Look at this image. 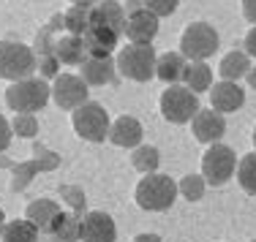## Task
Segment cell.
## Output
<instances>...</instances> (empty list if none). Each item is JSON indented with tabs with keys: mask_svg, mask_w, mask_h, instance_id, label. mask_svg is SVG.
<instances>
[{
	"mask_svg": "<svg viewBox=\"0 0 256 242\" xmlns=\"http://www.w3.org/2000/svg\"><path fill=\"white\" fill-rule=\"evenodd\" d=\"M134 242H164V240L158 237V234H136Z\"/></svg>",
	"mask_w": 256,
	"mask_h": 242,
	"instance_id": "35",
	"label": "cell"
},
{
	"mask_svg": "<svg viewBox=\"0 0 256 242\" xmlns=\"http://www.w3.org/2000/svg\"><path fill=\"white\" fill-rule=\"evenodd\" d=\"M186 65L188 63L180 52H166L156 60V76L166 84H178L182 79V74H186Z\"/></svg>",
	"mask_w": 256,
	"mask_h": 242,
	"instance_id": "20",
	"label": "cell"
},
{
	"mask_svg": "<svg viewBox=\"0 0 256 242\" xmlns=\"http://www.w3.org/2000/svg\"><path fill=\"white\" fill-rule=\"evenodd\" d=\"M139 8H144L142 0H128V14H134V11H139Z\"/></svg>",
	"mask_w": 256,
	"mask_h": 242,
	"instance_id": "37",
	"label": "cell"
},
{
	"mask_svg": "<svg viewBox=\"0 0 256 242\" xmlns=\"http://www.w3.org/2000/svg\"><path fill=\"white\" fill-rule=\"evenodd\" d=\"M242 104H246V90L237 82H216L210 87V106L216 112H237Z\"/></svg>",
	"mask_w": 256,
	"mask_h": 242,
	"instance_id": "14",
	"label": "cell"
},
{
	"mask_svg": "<svg viewBox=\"0 0 256 242\" xmlns=\"http://www.w3.org/2000/svg\"><path fill=\"white\" fill-rule=\"evenodd\" d=\"M11 136H14V128H11V123L0 114V153L11 144Z\"/></svg>",
	"mask_w": 256,
	"mask_h": 242,
	"instance_id": "31",
	"label": "cell"
},
{
	"mask_svg": "<svg viewBox=\"0 0 256 242\" xmlns=\"http://www.w3.org/2000/svg\"><path fill=\"white\" fill-rule=\"evenodd\" d=\"M242 46H246V54H248V57H256V25L248 30V35H246V41H242Z\"/></svg>",
	"mask_w": 256,
	"mask_h": 242,
	"instance_id": "33",
	"label": "cell"
},
{
	"mask_svg": "<svg viewBox=\"0 0 256 242\" xmlns=\"http://www.w3.org/2000/svg\"><path fill=\"white\" fill-rule=\"evenodd\" d=\"M11 128H14L16 136L33 139L38 134V120H36V114H16V117L11 120Z\"/></svg>",
	"mask_w": 256,
	"mask_h": 242,
	"instance_id": "29",
	"label": "cell"
},
{
	"mask_svg": "<svg viewBox=\"0 0 256 242\" xmlns=\"http://www.w3.org/2000/svg\"><path fill=\"white\" fill-rule=\"evenodd\" d=\"M79 226H82V218L71 215V213H60L58 221L52 223V232L58 242H76L79 240Z\"/></svg>",
	"mask_w": 256,
	"mask_h": 242,
	"instance_id": "24",
	"label": "cell"
},
{
	"mask_svg": "<svg viewBox=\"0 0 256 242\" xmlns=\"http://www.w3.org/2000/svg\"><path fill=\"white\" fill-rule=\"evenodd\" d=\"M248 71H251V57L246 52H237V49L224 54L221 65H218V74H221L224 82H240Z\"/></svg>",
	"mask_w": 256,
	"mask_h": 242,
	"instance_id": "21",
	"label": "cell"
},
{
	"mask_svg": "<svg viewBox=\"0 0 256 242\" xmlns=\"http://www.w3.org/2000/svg\"><path fill=\"white\" fill-rule=\"evenodd\" d=\"M114 71L118 65L112 57H84V63L79 65V76L88 87H101V84L114 82Z\"/></svg>",
	"mask_w": 256,
	"mask_h": 242,
	"instance_id": "16",
	"label": "cell"
},
{
	"mask_svg": "<svg viewBox=\"0 0 256 242\" xmlns=\"http://www.w3.org/2000/svg\"><path fill=\"white\" fill-rule=\"evenodd\" d=\"M63 25L68 27L71 35H79V38H82L84 30H88V25H90V8H79V5H71V8L63 14Z\"/></svg>",
	"mask_w": 256,
	"mask_h": 242,
	"instance_id": "27",
	"label": "cell"
},
{
	"mask_svg": "<svg viewBox=\"0 0 256 242\" xmlns=\"http://www.w3.org/2000/svg\"><path fill=\"white\" fill-rule=\"evenodd\" d=\"M36 71V54L16 41H0V79H30Z\"/></svg>",
	"mask_w": 256,
	"mask_h": 242,
	"instance_id": "6",
	"label": "cell"
},
{
	"mask_svg": "<svg viewBox=\"0 0 256 242\" xmlns=\"http://www.w3.org/2000/svg\"><path fill=\"white\" fill-rule=\"evenodd\" d=\"M182 82H186V87L191 90V93H210L212 87V71L207 63H188L186 65V74H182Z\"/></svg>",
	"mask_w": 256,
	"mask_h": 242,
	"instance_id": "23",
	"label": "cell"
},
{
	"mask_svg": "<svg viewBox=\"0 0 256 242\" xmlns=\"http://www.w3.org/2000/svg\"><path fill=\"white\" fill-rule=\"evenodd\" d=\"M246 79H248V84H251V87L256 90V68H251V71H248V74H246Z\"/></svg>",
	"mask_w": 256,
	"mask_h": 242,
	"instance_id": "38",
	"label": "cell"
},
{
	"mask_svg": "<svg viewBox=\"0 0 256 242\" xmlns=\"http://www.w3.org/2000/svg\"><path fill=\"white\" fill-rule=\"evenodd\" d=\"M52 54L63 65H82L84 63V41L79 35H63L52 44Z\"/></svg>",
	"mask_w": 256,
	"mask_h": 242,
	"instance_id": "19",
	"label": "cell"
},
{
	"mask_svg": "<svg viewBox=\"0 0 256 242\" xmlns=\"http://www.w3.org/2000/svg\"><path fill=\"white\" fill-rule=\"evenodd\" d=\"M38 71H41V79H46V76H58V60H54V54L52 57H41Z\"/></svg>",
	"mask_w": 256,
	"mask_h": 242,
	"instance_id": "32",
	"label": "cell"
},
{
	"mask_svg": "<svg viewBox=\"0 0 256 242\" xmlns=\"http://www.w3.org/2000/svg\"><path fill=\"white\" fill-rule=\"evenodd\" d=\"M251 242H256V240H251Z\"/></svg>",
	"mask_w": 256,
	"mask_h": 242,
	"instance_id": "41",
	"label": "cell"
},
{
	"mask_svg": "<svg viewBox=\"0 0 256 242\" xmlns=\"http://www.w3.org/2000/svg\"><path fill=\"white\" fill-rule=\"evenodd\" d=\"M60 213H63V210H60L58 202H52V199H36V202L28 204L25 218L38 229V232H52V223L58 221Z\"/></svg>",
	"mask_w": 256,
	"mask_h": 242,
	"instance_id": "18",
	"label": "cell"
},
{
	"mask_svg": "<svg viewBox=\"0 0 256 242\" xmlns=\"http://www.w3.org/2000/svg\"><path fill=\"white\" fill-rule=\"evenodd\" d=\"M191 128H194V136L204 144H216L218 139L226 134V120H224L221 112L216 109H199L191 120Z\"/></svg>",
	"mask_w": 256,
	"mask_h": 242,
	"instance_id": "11",
	"label": "cell"
},
{
	"mask_svg": "<svg viewBox=\"0 0 256 242\" xmlns=\"http://www.w3.org/2000/svg\"><path fill=\"white\" fill-rule=\"evenodd\" d=\"M3 226H6V215H3V210H0V232H3Z\"/></svg>",
	"mask_w": 256,
	"mask_h": 242,
	"instance_id": "39",
	"label": "cell"
},
{
	"mask_svg": "<svg viewBox=\"0 0 256 242\" xmlns=\"http://www.w3.org/2000/svg\"><path fill=\"white\" fill-rule=\"evenodd\" d=\"M237 169V155L234 150L226 147V144L216 142L207 147V153L202 155V177L207 185H212V188H221V185H226L232 180V174H234Z\"/></svg>",
	"mask_w": 256,
	"mask_h": 242,
	"instance_id": "7",
	"label": "cell"
},
{
	"mask_svg": "<svg viewBox=\"0 0 256 242\" xmlns=\"http://www.w3.org/2000/svg\"><path fill=\"white\" fill-rule=\"evenodd\" d=\"M156 49L150 44H131L118 52V71L131 82H150L156 76Z\"/></svg>",
	"mask_w": 256,
	"mask_h": 242,
	"instance_id": "3",
	"label": "cell"
},
{
	"mask_svg": "<svg viewBox=\"0 0 256 242\" xmlns=\"http://www.w3.org/2000/svg\"><path fill=\"white\" fill-rule=\"evenodd\" d=\"M242 16L256 25V0H242Z\"/></svg>",
	"mask_w": 256,
	"mask_h": 242,
	"instance_id": "34",
	"label": "cell"
},
{
	"mask_svg": "<svg viewBox=\"0 0 256 242\" xmlns=\"http://www.w3.org/2000/svg\"><path fill=\"white\" fill-rule=\"evenodd\" d=\"M98 0H71V5H79V8H93Z\"/></svg>",
	"mask_w": 256,
	"mask_h": 242,
	"instance_id": "36",
	"label": "cell"
},
{
	"mask_svg": "<svg viewBox=\"0 0 256 242\" xmlns=\"http://www.w3.org/2000/svg\"><path fill=\"white\" fill-rule=\"evenodd\" d=\"M71 125H74L76 136L84 139V142H93L98 144L104 139L109 136V114L106 109L101 104H96V101H88V104H82L79 109L71 112Z\"/></svg>",
	"mask_w": 256,
	"mask_h": 242,
	"instance_id": "5",
	"label": "cell"
},
{
	"mask_svg": "<svg viewBox=\"0 0 256 242\" xmlns=\"http://www.w3.org/2000/svg\"><path fill=\"white\" fill-rule=\"evenodd\" d=\"M79 240L82 242H114L118 240V226H114L112 215L93 210L84 213L82 226H79Z\"/></svg>",
	"mask_w": 256,
	"mask_h": 242,
	"instance_id": "10",
	"label": "cell"
},
{
	"mask_svg": "<svg viewBox=\"0 0 256 242\" xmlns=\"http://www.w3.org/2000/svg\"><path fill=\"white\" fill-rule=\"evenodd\" d=\"M52 98V87L44 79H20L6 87V104L16 114H36Z\"/></svg>",
	"mask_w": 256,
	"mask_h": 242,
	"instance_id": "1",
	"label": "cell"
},
{
	"mask_svg": "<svg viewBox=\"0 0 256 242\" xmlns=\"http://www.w3.org/2000/svg\"><path fill=\"white\" fill-rule=\"evenodd\" d=\"M142 136H144L142 123H139L136 117H128V114L118 117L112 125H109V142L118 144V147H131V150H136L139 144H142Z\"/></svg>",
	"mask_w": 256,
	"mask_h": 242,
	"instance_id": "15",
	"label": "cell"
},
{
	"mask_svg": "<svg viewBox=\"0 0 256 242\" xmlns=\"http://www.w3.org/2000/svg\"><path fill=\"white\" fill-rule=\"evenodd\" d=\"M237 183L246 193L256 196V153L242 155L240 163H237Z\"/></svg>",
	"mask_w": 256,
	"mask_h": 242,
	"instance_id": "26",
	"label": "cell"
},
{
	"mask_svg": "<svg viewBox=\"0 0 256 242\" xmlns=\"http://www.w3.org/2000/svg\"><path fill=\"white\" fill-rule=\"evenodd\" d=\"M204 188H207V183L202 174H186L178 183V193L182 199H188V202H199L204 196Z\"/></svg>",
	"mask_w": 256,
	"mask_h": 242,
	"instance_id": "28",
	"label": "cell"
},
{
	"mask_svg": "<svg viewBox=\"0 0 256 242\" xmlns=\"http://www.w3.org/2000/svg\"><path fill=\"white\" fill-rule=\"evenodd\" d=\"M199 112V98L196 93L186 87V84H169L161 95V114L164 120L174 125H182V123H191L194 114Z\"/></svg>",
	"mask_w": 256,
	"mask_h": 242,
	"instance_id": "8",
	"label": "cell"
},
{
	"mask_svg": "<svg viewBox=\"0 0 256 242\" xmlns=\"http://www.w3.org/2000/svg\"><path fill=\"white\" fill-rule=\"evenodd\" d=\"M120 35L114 30H109L106 25H98V22H90L88 30H84L82 41H84V52L90 57H109L112 49L118 46Z\"/></svg>",
	"mask_w": 256,
	"mask_h": 242,
	"instance_id": "13",
	"label": "cell"
},
{
	"mask_svg": "<svg viewBox=\"0 0 256 242\" xmlns=\"http://www.w3.org/2000/svg\"><path fill=\"white\" fill-rule=\"evenodd\" d=\"M131 44H150L158 35V16L150 14L148 8H139L134 14H126V30Z\"/></svg>",
	"mask_w": 256,
	"mask_h": 242,
	"instance_id": "12",
	"label": "cell"
},
{
	"mask_svg": "<svg viewBox=\"0 0 256 242\" xmlns=\"http://www.w3.org/2000/svg\"><path fill=\"white\" fill-rule=\"evenodd\" d=\"M38 229L28 221V218H16V221H6L0 240L3 242H38Z\"/></svg>",
	"mask_w": 256,
	"mask_h": 242,
	"instance_id": "22",
	"label": "cell"
},
{
	"mask_svg": "<svg viewBox=\"0 0 256 242\" xmlns=\"http://www.w3.org/2000/svg\"><path fill=\"white\" fill-rule=\"evenodd\" d=\"M136 204L148 213H164L174 204L178 199V183L166 174L156 172V174H144L136 185Z\"/></svg>",
	"mask_w": 256,
	"mask_h": 242,
	"instance_id": "2",
	"label": "cell"
},
{
	"mask_svg": "<svg viewBox=\"0 0 256 242\" xmlns=\"http://www.w3.org/2000/svg\"><path fill=\"white\" fill-rule=\"evenodd\" d=\"M254 147H256V128H254Z\"/></svg>",
	"mask_w": 256,
	"mask_h": 242,
	"instance_id": "40",
	"label": "cell"
},
{
	"mask_svg": "<svg viewBox=\"0 0 256 242\" xmlns=\"http://www.w3.org/2000/svg\"><path fill=\"white\" fill-rule=\"evenodd\" d=\"M52 101L66 112H74L88 104V84L76 74H58L52 82Z\"/></svg>",
	"mask_w": 256,
	"mask_h": 242,
	"instance_id": "9",
	"label": "cell"
},
{
	"mask_svg": "<svg viewBox=\"0 0 256 242\" xmlns=\"http://www.w3.org/2000/svg\"><path fill=\"white\" fill-rule=\"evenodd\" d=\"M221 44L216 27L207 25V22H194L182 30L180 35V54L191 63H204L207 57H212Z\"/></svg>",
	"mask_w": 256,
	"mask_h": 242,
	"instance_id": "4",
	"label": "cell"
},
{
	"mask_svg": "<svg viewBox=\"0 0 256 242\" xmlns=\"http://www.w3.org/2000/svg\"><path fill=\"white\" fill-rule=\"evenodd\" d=\"M131 163H134V169L142 172V174H156L158 163H161V155H158V150L153 144H139L131 155Z\"/></svg>",
	"mask_w": 256,
	"mask_h": 242,
	"instance_id": "25",
	"label": "cell"
},
{
	"mask_svg": "<svg viewBox=\"0 0 256 242\" xmlns=\"http://www.w3.org/2000/svg\"><path fill=\"white\" fill-rule=\"evenodd\" d=\"M142 3H144V8H148L150 14L158 16V19L178 11V0H142Z\"/></svg>",
	"mask_w": 256,
	"mask_h": 242,
	"instance_id": "30",
	"label": "cell"
},
{
	"mask_svg": "<svg viewBox=\"0 0 256 242\" xmlns=\"http://www.w3.org/2000/svg\"><path fill=\"white\" fill-rule=\"evenodd\" d=\"M90 22H98V25H106L114 33H123L126 30V8L114 0H104V3H96L90 8Z\"/></svg>",
	"mask_w": 256,
	"mask_h": 242,
	"instance_id": "17",
	"label": "cell"
}]
</instances>
